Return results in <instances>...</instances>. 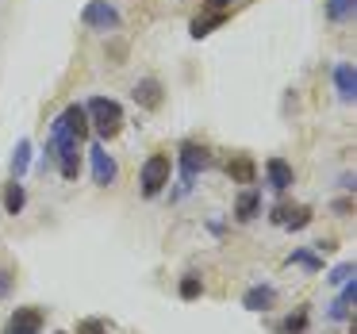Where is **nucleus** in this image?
<instances>
[{
  "mask_svg": "<svg viewBox=\"0 0 357 334\" xmlns=\"http://www.w3.org/2000/svg\"><path fill=\"white\" fill-rule=\"evenodd\" d=\"M85 116H89V123H93V131L100 135L104 142L108 139H116L119 131H123V108H119V100H108V96H93V100L85 104Z\"/></svg>",
  "mask_w": 357,
  "mask_h": 334,
  "instance_id": "nucleus-1",
  "label": "nucleus"
},
{
  "mask_svg": "<svg viewBox=\"0 0 357 334\" xmlns=\"http://www.w3.org/2000/svg\"><path fill=\"white\" fill-rule=\"evenodd\" d=\"M169 177H173L169 154H150L146 165H142V177H139L142 181V196H150V200H154V196L169 185Z\"/></svg>",
  "mask_w": 357,
  "mask_h": 334,
  "instance_id": "nucleus-2",
  "label": "nucleus"
},
{
  "mask_svg": "<svg viewBox=\"0 0 357 334\" xmlns=\"http://www.w3.org/2000/svg\"><path fill=\"white\" fill-rule=\"evenodd\" d=\"M81 24H85L89 31H116V27H119V12L112 8L108 0H89L85 12H81Z\"/></svg>",
  "mask_w": 357,
  "mask_h": 334,
  "instance_id": "nucleus-3",
  "label": "nucleus"
},
{
  "mask_svg": "<svg viewBox=\"0 0 357 334\" xmlns=\"http://www.w3.org/2000/svg\"><path fill=\"white\" fill-rule=\"evenodd\" d=\"M211 165V150L208 146H196V142H185L181 150V177H185V188L196 181V173Z\"/></svg>",
  "mask_w": 357,
  "mask_h": 334,
  "instance_id": "nucleus-4",
  "label": "nucleus"
},
{
  "mask_svg": "<svg viewBox=\"0 0 357 334\" xmlns=\"http://www.w3.org/2000/svg\"><path fill=\"white\" fill-rule=\"evenodd\" d=\"M89 158H93V181L100 188H108V185H116V177H119V165H116V158L104 150V142H96L93 150H89Z\"/></svg>",
  "mask_w": 357,
  "mask_h": 334,
  "instance_id": "nucleus-5",
  "label": "nucleus"
},
{
  "mask_svg": "<svg viewBox=\"0 0 357 334\" xmlns=\"http://www.w3.org/2000/svg\"><path fill=\"white\" fill-rule=\"evenodd\" d=\"M54 131H66V135H73V139H85L89 135V116H85V108L81 104H70V108H62V116H54Z\"/></svg>",
  "mask_w": 357,
  "mask_h": 334,
  "instance_id": "nucleus-6",
  "label": "nucleus"
},
{
  "mask_svg": "<svg viewBox=\"0 0 357 334\" xmlns=\"http://www.w3.org/2000/svg\"><path fill=\"white\" fill-rule=\"evenodd\" d=\"M43 331V311L39 308H16L4 326V334H39Z\"/></svg>",
  "mask_w": 357,
  "mask_h": 334,
  "instance_id": "nucleus-7",
  "label": "nucleus"
},
{
  "mask_svg": "<svg viewBox=\"0 0 357 334\" xmlns=\"http://www.w3.org/2000/svg\"><path fill=\"white\" fill-rule=\"evenodd\" d=\"M227 20H231V8H200V16L188 24V31H192V39H204V35H211L215 27H223Z\"/></svg>",
  "mask_w": 357,
  "mask_h": 334,
  "instance_id": "nucleus-8",
  "label": "nucleus"
},
{
  "mask_svg": "<svg viewBox=\"0 0 357 334\" xmlns=\"http://www.w3.org/2000/svg\"><path fill=\"white\" fill-rule=\"evenodd\" d=\"M135 104H139V108H146V112H158L162 108V100H165V93H162V81L158 77H142L139 85H135Z\"/></svg>",
  "mask_w": 357,
  "mask_h": 334,
  "instance_id": "nucleus-9",
  "label": "nucleus"
},
{
  "mask_svg": "<svg viewBox=\"0 0 357 334\" xmlns=\"http://www.w3.org/2000/svg\"><path fill=\"white\" fill-rule=\"evenodd\" d=\"M265 177H269L273 192H288V188L296 185V173H292V165H288L284 158H269V162H265Z\"/></svg>",
  "mask_w": 357,
  "mask_h": 334,
  "instance_id": "nucleus-10",
  "label": "nucleus"
},
{
  "mask_svg": "<svg viewBox=\"0 0 357 334\" xmlns=\"http://www.w3.org/2000/svg\"><path fill=\"white\" fill-rule=\"evenodd\" d=\"M227 177L238 181V185H254V181H257V165H254V158H250V154H234L231 162H227Z\"/></svg>",
  "mask_w": 357,
  "mask_h": 334,
  "instance_id": "nucleus-11",
  "label": "nucleus"
},
{
  "mask_svg": "<svg viewBox=\"0 0 357 334\" xmlns=\"http://www.w3.org/2000/svg\"><path fill=\"white\" fill-rule=\"evenodd\" d=\"M334 89H338V96H342L346 104L357 96V70H354L349 62H338V66H334Z\"/></svg>",
  "mask_w": 357,
  "mask_h": 334,
  "instance_id": "nucleus-12",
  "label": "nucleus"
},
{
  "mask_svg": "<svg viewBox=\"0 0 357 334\" xmlns=\"http://www.w3.org/2000/svg\"><path fill=\"white\" fill-rule=\"evenodd\" d=\"M261 215V192L257 188H246V192L234 200V219L238 223H250V219H257Z\"/></svg>",
  "mask_w": 357,
  "mask_h": 334,
  "instance_id": "nucleus-13",
  "label": "nucleus"
},
{
  "mask_svg": "<svg viewBox=\"0 0 357 334\" xmlns=\"http://www.w3.org/2000/svg\"><path fill=\"white\" fill-rule=\"evenodd\" d=\"M273 300H277V292H273L269 284H254L246 296H242V308L246 311H269Z\"/></svg>",
  "mask_w": 357,
  "mask_h": 334,
  "instance_id": "nucleus-14",
  "label": "nucleus"
},
{
  "mask_svg": "<svg viewBox=\"0 0 357 334\" xmlns=\"http://www.w3.org/2000/svg\"><path fill=\"white\" fill-rule=\"evenodd\" d=\"M354 303H357V277L342 284V296L331 303V311H326V315H331V319H349V308H354Z\"/></svg>",
  "mask_w": 357,
  "mask_h": 334,
  "instance_id": "nucleus-15",
  "label": "nucleus"
},
{
  "mask_svg": "<svg viewBox=\"0 0 357 334\" xmlns=\"http://www.w3.org/2000/svg\"><path fill=\"white\" fill-rule=\"evenodd\" d=\"M27 165H31V139H20L12 150V181H24Z\"/></svg>",
  "mask_w": 357,
  "mask_h": 334,
  "instance_id": "nucleus-16",
  "label": "nucleus"
},
{
  "mask_svg": "<svg viewBox=\"0 0 357 334\" xmlns=\"http://www.w3.org/2000/svg\"><path fill=\"white\" fill-rule=\"evenodd\" d=\"M24 204H27L24 185H20V181H12V185L4 188V208H8V215H20V211H24Z\"/></svg>",
  "mask_w": 357,
  "mask_h": 334,
  "instance_id": "nucleus-17",
  "label": "nucleus"
},
{
  "mask_svg": "<svg viewBox=\"0 0 357 334\" xmlns=\"http://www.w3.org/2000/svg\"><path fill=\"white\" fill-rule=\"evenodd\" d=\"M288 265H300V269H307V273H319L323 269V257H319L315 250H292V254H288Z\"/></svg>",
  "mask_w": 357,
  "mask_h": 334,
  "instance_id": "nucleus-18",
  "label": "nucleus"
},
{
  "mask_svg": "<svg viewBox=\"0 0 357 334\" xmlns=\"http://www.w3.org/2000/svg\"><path fill=\"white\" fill-rule=\"evenodd\" d=\"M273 331H277V334H303V331H307V311H292V315H288V319H280V323L277 326H273Z\"/></svg>",
  "mask_w": 357,
  "mask_h": 334,
  "instance_id": "nucleus-19",
  "label": "nucleus"
},
{
  "mask_svg": "<svg viewBox=\"0 0 357 334\" xmlns=\"http://www.w3.org/2000/svg\"><path fill=\"white\" fill-rule=\"evenodd\" d=\"M307 223H311V208H303V204H292V211L284 215V223H280V227H288V231H303Z\"/></svg>",
  "mask_w": 357,
  "mask_h": 334,
  "instance_id": "nucleus-20",
  "label": "nucleus"
},
{
  "mask_svg": "<svg viewBox=\"0 0 357 334\" xmlns=\"http://www.w3.org/2000/svg\"><path fill=\"white\" fill-rule=\"evenodd\" d=\"M357 8V0H326V16L334 20V24H342V20H349Z\"/></svg>",
  "mask_w": 357,
  "mask_h": 334,
  "instance_id": "nucleus-21",
  "label": "nucleus"
},
{
  "mask_svg": "<svg viewBox=\"0 0 357 334\" xmlns=\"http://www.w3.org/2000/svg\"><path fill=\"white\" fill-rule=\"evenodd\" d=\"M331 284H346V280H354V261H342V265H334L331 269Z\"/></svg>",
  "mask_w": 357,
  "mask_h": 334,
  "instance_id": "nucleus-22",
  "label": "nucleus"
},
{
  "mask_svg": "<svg viewBox=\"0 0 357 334\" xmlns=\"http://www.w3.org/2000/svg\"><path fill=\"white\" fill-rule=\"evenodd\" d=\"M200 292H204L200 277H181V300H196Z\"/></svg>",
  "mask_w": 357,
  "mask_h": 334,
  "instance_id": "nucleus-23",
  "label": "nucleus"
},
{
  "mask_svg": "<svg viewBox=\"0 0 357 334\" xmlns=\"http://www.w3.org/2000/svg\"><path fill=\"white\" fill-rule=\"evenodd\" d=\"M77 334H108V326H104V319H81Z\"/></svg>",
  "mask_w": 357,
  "mask_h": 334,
  "instance_id": "nucleus-24",
  "label": "nucleus"
},
{
  "mask_svg": "<svg viewBox=\"0 0 357 334\" xmlns=\"http://www.w3.org/2000/svg\"><path fill=\"white\" fill-rule=\"evenodd\" d=\"M12 280H16V277H12L8 269H0V300H4V296L12 292Z\"/></svg>",
  "mask_w": 357,
  "mask_h": 334,
  "instance_id": "nucleus-25",
  "label": "nucleus"
},
{
  "mask_svg": "<svg viewBox=\"0 0 357 334\" xmlns=\"http://www.w3.org/2000/svg\"><path fill=\"white\" fill-rule=\"evenodd\" d=\"M331 208L338 211V215H349V211H354V200H334Z\"/></svg>",
  "mask_w": 357,
  "mask_h": 334,
  "instance_id": "nucleus-26",
  "label": "nucleus"
},
{
  "mask_svg": "<svg viewBox=\"0 0 357 334\" xmlns=\"http://www.w3.org/2000/svg\"><path fill=\"white\" fill-rule=\"evenodd\" d=\"M288 211H292V204H280V208H273V223H284Z\"/></svg>",
  "mask_w": 357,
  "mask_h": 334,
  "instance_id": "nucleus-27",
  "label": "nucleus"
},
{
  "mask_svg": "<svg viewBox=\"0 0 357 334\" xmlns=\"http://www.w3.org/2000/svg\"><path fill=\"white\" fill-rule=\"evenodd\" d=\"M54 334H66V331H54Z\"/></svg>",
  "mask_w": 357,
  "mask_h": 334,
  "instance_id": "nucleus-28",
  "label": "nucleus"
}]
</instances>
